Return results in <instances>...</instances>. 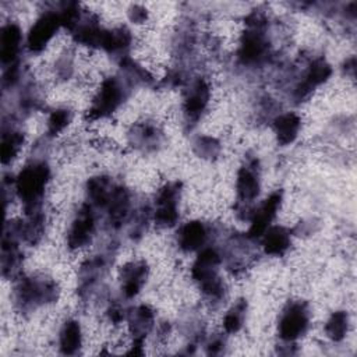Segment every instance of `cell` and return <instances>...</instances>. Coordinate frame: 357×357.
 Returning a JSON list of instances; mask_svg holds the SVG:
<instances>
[{
  "label": "cell",
  "instance_id": "obj_3",
  "mask_svg": "<svg viewBox=\"0 0 357 357\" xmlns=\"http://www.w3.org/2000/svg\"><path fill=\"white\" fill-rule=\"evenodd\" d=\"M57 296V284L47 278H26L15 289V303L22 311H31L39 305L53 303Z\"/></svg>",
  "mask_w": 357,
  "mask_h": 357
},
{
  "label": "cell",
  "instance_id": "obj_19",
  "mask_svg": "<svg viewBox=\"0 0 357 357\" xmlns=\"http://www.w3.org/2000/svg\"><path fill=\"white\" fill-rule=\"evenodd\" d=\"M21 29L17 24H7L0 32V59L3 64H13L21 46Z\"/></svg>",
  "mask_w": 357,
  "mask_h": 357
},
{
  "label": "cell",
  "instance_id": "obj_4",
  "mask_svg": "<svg viewBox=\"0 0 357 357\" xmlns=\"http://www.w3.org/2000/svg\"><path fill=\"white\" fill-rule=\"evenodd\" d=\"M128 86L130 84L126 79L106 78L88 110V119H103L114 113L127 98Z\"/></svg>",
  "mask_w": 357,
  "mask_h": 357
},
{
  "label": "cell",
  "instance_id": "obj_5",
  "mask_svg": "<svg viewBox=\"0 0 357 357\" xmlns=\"http://www.w3.org/2000/svg\"><path fill=\"white\" fill-rule=\"evenodd\" d=\"M310 322V311L305 303L289 304L279 319V336L284 342H293L305 333Z\"/></svg>",
  "mask_w": 357,
  "mask_h": 357
},
{
  "label": "cell",
  "instance_id": "obj_25",
  "mask_svg": "<svg viewBox=\"0 0 357 357\" xmlns=\"http://www.w3.org/2000/svg\"><path fill=\"white\" fill-rule=\"evenodd\" d=\"M82 336H81V326L77 321L68 319L64 322L60 331V351L63 354H75L81 347Z\"/></svg>",
  "mask_w": 357,
  "mask_h": 357
},
{
  "label": "cell",
  "instance_id": "obj_6",
  "mask_svg": "<svg viewBox=\"0 0 357 357\" xmlns=\"http://www.w3.org/2000/svg\"><path fill=\"white\" fill-rule=\"evenodd\" d=\"M180 183H167L163 185L156 197L155 223L160 227H172L178 219L177 205L180 198Z\"/></svg>",
  "mask_w": 357,
  "mask_h": 357
},
{
  "label": "cell",
  "instance_id": "obj_1",
  "mask_svg": "<svg viewBox=\"0 0 357 357\" xmlns=\"http://www.w3.org/2000/svg\"><path fill=\"white\" fill-rule=\"evenodd\" d=\"M50 170L45 162L26 165L15 178V191L24 202L26 213L40 211V199L49 181Z\"/></svg>",
  "mask_w": 357,
  "mask_h": 357
},
{
  "label": "cell",
  "instance_id": "obj_35",
  "mask_svg": "<svg viewBox=\"0 0 357 357\" xmlns=\"http://www.w3.org/2000/svg\"><path fill=\"white\" fill-rule=\"evenodd\" d=\"M356 66V60H354V57H350L349 60H346V63H344V70H349V74L351 75V77H354V67Z\"/></svg>",
  "mask_w": 357,
  "mask_h": 357
},
{
  "label": "cell",
  "instance_id": "obj_29",
  "mask_svg": "<svg viewBox=\"0 0 357 357\" xmlns=\"http://www.w3.org/2000/svg\"><path fill=\"white\" fill-rule=\"evenodd\" d=\"M245 311H247V301L245 300H238L225 315L223 319V328L227 333H236L241 329L244 318H245Z\"/></svg>",
  "mask_w": 357,
  "mask_h": 357
},
{
  "label": "cell",
  "instance_id": "obj_26",
  "mask_svg": "<svg viewBox=\"0 0 357 357\" xmlns=\"http://www.w3.org/2000/svg\"><path fill=\"white\" fill-rule=\"evenodd\" d=\"M26 216H28L26 222L20 223V234H21V238H24L25 243L33 245L43 236L45 218H43L40 211L26 213Z\"/></svg>",
  "mask_w": 357,
  "mask_h": 357
},
{
  "label": "cell",
  "instance_id": "obj_22",
  "mask_svg": "<svg viewBox=\"0 0 357 357\" xmlns=\"http://www.w3.org/2000/svg\"><path fill=\"white\" fill-rule=\"evenodd\" d=\"M300 127H301V120L298 114L293 112L283 113L275 117L273 120V131L280 145L291 144L297 138Z\"/></svg>",
  "mask_w": 357,
  "mask_h": 357
},
{
  "label": "cell",
  "instance_id": "obj_33",
  "mask_svg": "<svg viewBox=\"0 0 357 357\" xmlns=\"http://www.w3.org/2000/svg\"><path fill=\"white\" fill-rule=\"evenodd\" d=\"M225 349V340L219 336L212 337L209 340V343L206 344V353L208 354H220Z\"/></svg>",
  "mask_w": 357,
  "mask_h": 357
},
{
  "label": "cell",
  "instance_id": "obj_21",
  "mask_svg": "<svg viewBox=\"0 0 357 357\" xmlns=\"http://www.w3.org/2000/svg\"><path fill=\"white\" fill-rule=\"evenodd\" d=\"M262 237L264 251L268 255L282 257L289 250L291 243L290 231L283 226H269Z\"/></svg>",
  "mask_w": 357,
  "mask_h": 357
},
{
  "label": "cell",
  "instance_id": "obj_17",
  "mask_svg": "<svg viewBox=\"0 0 357 357\" xmlns=\"http://www.w3.org/2000/svg\"><path fill=\"white\" fill-rule=\"evenodd\" d=\"M107 220L113 229H119L127 219L130 211V194L124 187H114L106 205Z\"/></svg>",
  "mask_w": 357,
  "mask_h": 357
},
{
  "label": "cell",
  "instance_id": "obj_31",
  "mask_svg": "<svg viewBox=\"0 0 357 357\" xmlns=\"http://www.w3.org/2000/svg\"><path fill=\"white\" fill-rule=\"evenodd\" d=\"M71 112L68 109H56L52 112L47 120V134L50 137L63 131L71 121Z\"/></svg>",
  "mask_w": 357,
  "mask_h": 357
},
{
  "label": "cell",
  "instance_id": "obj_2",
  "mask_svg": "<svg viewBox=\"0 0 357 357\" xmlns=\"http://www.w3.org/2000/svg\"><path fill=\"white\" fill-rule=\"evenodd\" d=\"M248 29L243 33L238 49V60L243 64L254 66L265 60L268 54V40L265 36V18L252 13L247 18Z\"/></svg>",
  "mask_w": 357,
  "mask_h": 357
},
{
  "label": "cell",
  "instance_id": "obj_9",
  "mask_svg": "<svg viewBox=\"0 0 357 357\" xmlns=\"http://www.w3.org/2000/svg\"><path fill=\"white\" fill-rule=\"evenodd\" d=\"M209 96V85L204 78H198L191 84V86L185 92L183 103L184 119L188 124H195L201 119L208 106Z\"/></svg>",
  "mask_w": 357,
  "mask_h": 357
},
{
  "label": "cell",
  "instance_id": "obj_20",
  "mask_svg": "<svg viewBox=\"0 0 357 357\" xmlns=\"http://www.w3.org/2000/svg\"><path fill=\"white\" fill-rule=\"evenodd\" d=\"M208 238V230L202 222L192 220L181 226L177 241L183 251H197L204 247Z\"/></svg>",
  "mask_w": 357,
  "mask_h": 357
},
{
  "label": "cell",
  "instance_id": "obj_8",
  "mask_svg": "<svg viewBox=\"0 0 357 357\" xmlns=\"http://www.w3.org/2000/svg\"><path fill=\"white\" fill-rule=\"evenodd\" d=\"M61 26L59 13L47 11L42 14L35 24L31 26L26 38V47L32 53H38L45 49L49 40L53 38L56 31Z\"/></svg>",
  "mask_w": 357,
  "mask_h": 357
},
{
  "label": "cell",
  "instance_id": "obj_24",
  "mask_svg": "<svg viewBox=\"0 0 357 357\" xmlns=\"http://www.w3.org/2000/svg\"><path fill=\"white\" fill-rule=\"evenodd\" d=\"M114 187H112L110 178L106 176H95L86 181V194L92 206L106 208L110 194Z\"/></svg>",
  "mask_w": 357,
  "mask_h": 357
},
{
  "label": "cell",
  "instance_id": "obj_32",
  "mask_svg": "<svg viewBox=\"0 0 357 357\" xmlns=\"http://www.w3.org/2000/svg\"><path fill=\"white\" fill-rule=\"evenodd\" d=\"M128 15H130V20L135 24H141L146 20L148 17V13H146V8L141 7V6H132L128 11Z\"/></svg>",
  "mask_w": 357,
  "mask_h": 357
},
{
  "label": "cell",
  "instance_id": "obj_13",
  "mask_svg": "<svg viewBox=\"0 0 357 357\" xmlns=\"http://www.w3.org/2000/svg\"><path fill=\"white\" fill-rule=\"evenodd\" d=\"M282 202V192L276 191L271 194L252 213H251V226L248 230L250 238H259L271 226L272 220L276 216V212Z\"/></svg>",
  "mask_w": 357,
  "mask_h": 357
},
{
  "label": "cell",
  "instance_id": "obj_18",
  "mask_svg": "<svg viewBox=\"0 0 357 357\" xmlns=\"http://www.w3.org/2000/svg\"><path fill=\"white\" fill-rule=\"evenodd\" d=\"M128 328L134 337V342H144L145 336L151 332L153 326V311L148 305H138L127 314Z\"/></svg>",
  "mask_w": 357,
  "mask_h": 357
},
{
  "label": "cell",
  "instance_id": "obj_7",
  "mask_svg": "<svg viewBox=\"0 0 357 357\" xmlns=\"http://www.w3.org/2000/svg\"><path fill=\"white\" fill-rule=\"evenodd\" d=\"M20 223H7L1 238V273L4 278H11L18 272L21 265V252L18 248Z\"/></svg>",
  "mask_w": 357,
  "mask_h": 357
},
{
  "label": "cell",
  "instance_id": "obj_15",
  "mask_svg": "<svg viewBox=\"0 0 357 357\" xmlns=\"http://www.w3.org/2000/svg\"><path fill=\"white\" fill-rule=\"evenodd\" d=\"M219 264H220V255L215 248H212V247L202 248L191 268L192 279L198 284H202V283L219 276L218 275Z\"/></svg>",
  "mask_w": 357,
  "mask_h": 357
},
{
  "label": "cell",
  "instance_id": "obj_16",
  "mask_svg": "<svg viewBox=\"0 0 357 357\" xmlns=\"http://www.w3.org/2000/svg\"><path fill=\"white\" fill-rule=\"evenodd\" d=\"M148 278V266L144 261L130 262L123 266L120 272L121 290L127 298H131L139 293Z\"/></svg>",
  "mask_w": 357,
  "mask_h": 357
},
{
  "label": "cell",
  "instance_id": "obj_27",
  "mask_svg": "<svg viewBox=\"0 0 357 357\" xmlns=\"http://www.w3.org/2000/svg\"><path fill=\"white\" fill-rule=\"evenodd\" d=\"M22 144H24V134L21 131H17V130L4 131L1 137V148H0L1 163L3 165L10 163L17 156Z\"/></svg>",
  "mask_w": 357,
  "mask_h": 357
},
{
  "label": "cell",
  "instance_id": "obj_28",
  "mask_svg": "<svg viewBox=\"0 0 357 357\" xmlns=\"http://www.w3.org/2000/svg\"><path fill=\"white\" fill-rule=\"evenodd\" d=\"M347 329L349 315L346 311H335L325 325V333L332 342H342L346 337Z\"/></svg>",
  "mask_w": 357,
  "mask_h": 357
},
{
  "label": "cell",
  "instance_id": "obj_12",
  "mask_svg": "<svg viewBox=\"0 0 357 357\" xmlns=\"http://www.w3.org/2000/svg\"><path fill=\"white\" fill-rule=\"evenodd\" d=\"M236 190L238 205L245 206L251 204L259 194V174L257 160H250L240 167L236 180Z\"/></svg>",
  "mask_w": 357,
  "mask_h": 357
},
{
  "label": "cell",
  "instance_id": "obj_23",
  "mask_svg": "<svg viewBox=\"0 0 357 357\" xmlns=\"http://www.w3.org/2000/svg\"><path fill=\"white\" fill-rule=\"evenodd\" d=\"M130 43H131L130 31L123 26L112 31H103L99 47H102L110 54L120 56L123 59L127 56L126 53L130 47Z\"/></svg>",
  "mask_w": 357,
  "mask_h": 357
},
{
  "label": "cell",
  "instance_id": "obj_14",
  "mask_svg": "<svg viewBox=\"0 0 357 357\" xmlns=\"http://www.w3.org/2000/svg\"><path fill=\"white\" fill-rule=\"evenodd\" d=\"M128 138H130V144L137 149H141L144 152H151L159 148V145L162 144L163 135L156 124L149 121H142L132 126V128L130 130Z\"/></svg>",
  "mask_w": 357,
  "mask_h": 357
},
{
  "label": "cell",
  "instance_id": "obj_11",
  "mask_svg": "<svg viewBox=\"0 0 357 357\" xmlns=\"http://www.w3.org/2000/svg\"><path fill=\"white\" fill-rule=\"evenodd\" d=\"M93 229H95V216H93L92 205L84 204L71 223V227L67 236L68 247L71 250H77L86 245L92 238Z\"/></svg>",
  "mask_w": 357,
  "mask_h": 357
},
{
  "label": "cell",
  "instance_id": "obj_10",
  "mask_svg": "<svg viewBox=\"0 0 357 357\" xmlns=\"http://www.w3.org/2000/svg\"><path fill=\"white\" fill-rule=\"evenodd\" d=\"M332 74V67L325 59H317L314 60L310 67L307 68L304 78L297 84V86L293 91V99L296 102H303L314 92V89L324 82L328 81V78Z\"/></svg>",
  "mask_w": 357,
  "mask_h": 357
},
{
  "label": "cell",
  "instance_id": "obj_34",
  "mask_svg": "<svg viewBox=\"0 0 357 357\" xmlns=\"http://www.w3.org/2000/svg\"><path fill=\"white\" fill-rule=\"evenodd\" d=\"M109 315H110V319H112L113 322H120V321H123V318L126 317L124 310H123L119 304H114V305L110 307Z\"/></svg>",
  "mask_w": 357,
  "mask_h": 357
},
{
  "label": "cell",
  "instance_id": "obj_30",
  "mask_svg": "<svg viewBox=\"0 0 357 357\" xmlns=\"http://www.w3.org/2000/svg\"><path fill=\"white\" fill-rule=\"evenodd\" d=\"M192 151L202 159H215L220 153V144L213 137L202 135L192 142Z\"/></svg>",
  "mask_w": 357,
  "mask_h": 357
}]
</instances>
